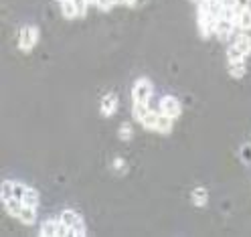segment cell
Here are the masks:
<instances>
[{
    "label": "cell",
    "mask_w": 251,
    "mask_h": 237,
    "mask_svg": "<svg viewBox=\"0 0 251 237\" xmlns=\"http://www.w3.org/2000/svg\"><path fill=\"white\" fill-rule=\"evenodd\" d=\"M59 2H63V0H59Z\"/></svg>",
    "instance_id": "24"
},
{
    "label": "cell",
    "mask_w": 251,
    "mask_h": 237,
    "mask_svg": "<svg viewBox=\"0 0 251 237\" xmlns=\"http://www.w3.org/2000/svg\"><path fill=\"white\" fill-rule=\"evenodd\" d=\"M101 116L109 118V116H114L116 114V109H118V96L116 93H105V96L101 98Z\"/></svg>",
    "instance_id": "8"
},
{
    "label": "cell",
    "mask_w": 251,
    "mask_h": 237,
    "mask_svg": "<svg viewBox=\"0 0 251 237\" xmlns=\"http://www.w3.org/2000/svg\"><path fill=\"white\" fill-rule=\"evenodd\" d=\"M75 4H77V10H79V17H85L87 6H89L87 0H75Z\"/></svg>",
    "instance_id": "21"
},
{
    "label": "cell",
    "mask_w": 251,
    "mask_h": 237,
    "mask_svg": "<svg viewBox=\"0 0 251 237\" xmlns=\"http://www.w3.org/2000/svg\"><path fill=\"white\" fill-rule=\"evenodd\" d=\"M134 118L138 120V122H142L144 120V116L150 112V105H144V104H134Z\"/></svg>",
    "instance_id": "20"
},
{
    "label": "cell",
    "mask_w": 251,
    "mask_h": 237,
    "mask_svg": "<svg viewBox=\"0 0 251 237\" xmlns=\"http://www.w3.org/2000/svg\"><path fill=\"white\" fill-rule=\"evenodd\" d=\"M14 197V181H4L0 184V199L2 201H8Z\"/></svg>",
    "instance_id": "17"
},
{
    "label": "cell",
    "mask_w": 251,
    "mask_h": 237,
    "mask_svg": "<svg viewBox=\"0 0 251 237\" xmlns=\"http://www.w3.org/2000/svg\"><path fill=\"white\" fill-rule=\"evenodd\" d=\"M122 4H126V6H134V4H136V0H122Z\"/></svg>",
    "instance_id": "23"
},
{
    "label": "cell",
    "mask_w": 251,
    "mask_h": 237,
    "mask_svg": "<svg viewBox=\"0 0 251 237\" xmlns=\"http://www.w3.org/2000/svg\"><path fill=\"white\" fill-rule=\"evenodd\" d=\"M227 71L233 79H241L245 73H247V67H245V59H237V61H229L227 65Z\"/></svg>",
    "instance_id": "10"
},
{
    "label": "cell",
    "mask_w": 251,
    "mask_h": 237,
    "mask_svg": "<svg viewBox=\"0 0 251 237\" xmlns=\"http://www.w3.org/2000/svg\"><path fill=\"white\" fill-rule=\"evenodd\" d=\"M172 118H168V116H158V122H156V128H154V132H158V134H164V136H168L170 132H172Z\"/></svg>",
    "instance_id": "15"
},
{
    "label": "cell",
    "mask_w": 251,
    "mask_h": 237,
    "mask_svg": "<svg viewBox=\"0 0 251 237\" xmlns=\"http://www.w3.org/2000/svg\"><path fill=\"white\" fill-rule=\"evenodd\" d=\"M158 116H160V114H156L154 109H150V112L144 116V120L140 122V124H142L146 130H152V132H154V128H156V122H158Z\"/></svg>",
    "instance_id": "18"
},
{
    "label": "cell",
    "mask_w": 251,
    "mask_h": 237,
    "mask_svg": "<svg viewBox=\"0 0 251 237\" xmlns=\"http://www.w3.org/2000/svg\"><path fill=\"white\" fill-rule=\"evenodd\" d=\"M39 235L41 237H55L59 235V219H47L41 223V229H39Z\"/></svg>",
    "instance_id": "9"
},
{
    "label": "cell",
    "mask_w": 251,
    "mask_h": 237,
    "mask_svg": "<svg viewBox=\"0 0 251 237\" xmlns=\"http://www.w3.org/2000/svg\"><path fill=\"white\" fill-rule=\"evenodd\" d=\"M61 12H63V17H65L67 21L79 17V10H77L75 0H63V2H61Z\"/></svg>",
    "instance_id": "13"
},
{
    "label": "cell",
    "mask_w": 251,
    "mask_h": 237,
    "mask_svg": "<svg viewBox=\"0 0 251 237\" xmlns=\"http://www.w3.org/2000/svg\"><path fill=\"white\" fill-rule=\"evenodd\" d=\"M112 168H114V170H118V172H122V170L126 168V160H124V158H116L114 164H112Z\"/></svg>",
    "instance_id": "22"
},
{
    "label": "cell",
    "mask_w": 251,
    "mask_h": 237,
    "mask_svg": "<svg viewBox=\"0 0 251 237\" xmlns=\"http://www.w3.org/2000/svg\"><path fill=\"white\" fill-rule=\"evenodd\" d=\"M19 221H21V223H25V225H33L35 221H37V209L35 207H28V205H23Z\"/></svg>",
    "instance_id": "12"
},
{
    "label": "cell",
    "mask_w": 251,
    "mask_h": 237,
    "mask_svg": "<svg viewBox=\"0 0 251 237\" xmlns=\"http://www.w3.org/2000/svg\"><path fill=\"white\" fill-rule=\"evenodd\" d=\"M37 41H39V26L25 25L19 33V49L23 53H30L33 47L37 45Z\"/></svg>",
    "instance_id": "3"
},
{
    "label": "cell",
    "mask_w": 251,
    "mask_h": 237,
    "mask_svg": "<svg viewBox=\"0 0 251 237\" xmlns=\"http://www.w3.org/2000/svg\"><path fill=\"white\" fill-rule=\"evenodd\" d=\"M154 93V87L150 83V79H138L132 87V100L134 104H144V105H150V98Z\"/></svg>",
    "instance_id": "4"
},
{
    "label": "cell",
    "mask_w": 251,
    "mask_h": 237,
    "mask_svg": "<svg viewBox=\"0 0 251 237\" xmlns=\"http://www.w3.org/2000/svg\"><path fill=\"white\" fill-rule=\"evenodd\" d=\"M160 114H162V116H168V118H172V120L180 118V114H182L180 102H178L175 96H164V98L160 100Z\"/></svg>",
    "instance_id": "5"
},
{
    "label": "cell",
    "mask_w": 251,
    "mask_h": 237,
    "mask_svg": "<svg viewBox=\"0 0 251 237\" xmlns=\"http://www.w3.org/2000/svg\"><path fill=\"white\" fill-rule=\"evenodd\" d=\"M235 28L245 33V30H251V8H237V17H235Z\"/></svg>",
    "instance_id": "7"
},
{
    "label": "cell",
    "mask_w": 251,
    "mask_h": 237,
    "mask_svg": "<svg viewBox=\"0 0 251 237\" xmlns=\"http://www.w3.org/2000/svg\"><path fill=\"white\" fill-rule=\"evenodd\" d=\"M191 201H193L195 207H205V205L209 203V191L205 186L195 188V191L191 193Z\"/></svg>",
    "instance_id": "11"
},
{
    "label": "cell",
    "mask_w": 251,
    "mask_h": 237,
    "mask_svg": "<svg viewBox=\"0 0 251 237\" xmlns=\"http://www.w3.org/2000/svg\"><path fill=\"white\" fill-rule=\"evenodd\" d=\"M61 221L69 227V235H73V237H83L87 233L83 217L77 213V211H73V209H65V211H63L61 213Z\"/></svg>",
    "instance_id": "2"
},
{
    "label": "cell",
    "mask_w": 251,
    "mask_h": 237,
    "mask_svg": "<svg viewBox=\"0 0 251 237\" xmlns=\"http://www.w3.org/2000/svg\"><path fill=\"white\" fill-rule=\"evenodd\" d=\"M249 53H251V37L247 33H237L235 35L233 45L227 49V61L245 59Z\"/></svg>",
    "instance_id": "1"
},
{
    "label": "cell",
    "mask_w": 251,
    "mask_h": 237,
    "mask_svg": "<svg viewBox=\"0 0 251 237\" xmlns=\"http://www.w3.org/2000/svg\"><path fill=\"white\" fill-rule=\"evenodd\" d=\"M39 203H41V197H39V191L37 188H30L26 186V191H25V197H23V205H28V207H39Z\"/></svg>",
    "instance_id": "16"
},
{
    "label": "cell",
    "mask_w": 251,
    "mask_h": 237,
    "mask_svg": "<svg viewBox=\"0 0 251 237\" xmlns=\"http://www.w3.org/2000/svg\"><path fill=\"white\" fill-rule=\"evenodd\" d=\"M2 205H4V209L8 211L10 217H17V219H19L21 209H23V201H21V199L12 197V199H8V201H2Z\"/></svg>",
    "instance_id": "14"
},
{
    "label": "cell",
    "mask_w": 251,
    "mask_h": 237,
    "mask_svg": "<svg viewBox=\"0 0 251 237\" xmlns=\"http://www.w3.org/2000/svg\"><path fill=\"white\" fill-rule=\"evenodd\" d=\"M118 136H120V140H124V142H128L132 136H134V130H132V126L128 124V122H124V124H120V130H118Z\"/></svg>",
    "instance_id": "19"
},
{
    "label": "cell",
    "mask_w": 251,
    "mask_h": 237,
    "mask_svg": "<svg viewBox=\"0 0 251 237\" xmlns=\"http://www.w3.org/2000/svg\"><path fill=\"white\" fill-rule=\"evenodd\" d=\"M235 23L231 21H225V19H217V25H215V35L221 39V41H229L235 33Z\"/></svg>",
    "instance_id": "6"
}]
</instances>
